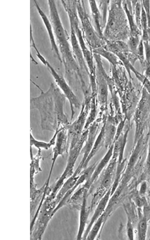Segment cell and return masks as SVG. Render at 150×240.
<instances>
[{"label":"cell","mask_w":150,"mask_h":240,"mask_svg":"<svg viewBox=\"0 0 150 240\" xmlns=\"http://www.w3.org/2000/svg\"><path fill=\"white\" fill-rule=\"evenodd\" d=\"M86 116V112H82L73 123L65 126L67 130L69 150L77 143L84 131Z\"/></svg>","instance_id":"8"},{"label":"cell","mask_w":150,"mask_h":240,"mask_svg":"<svg viewBox=\"0 0 150 240\" xmlns=\"http://www.w3.org/2000/svg\"><path fill=\"white\" fill-rule=\"evenodd\" d=\"M34 5L45 26L49 36L51 49L55 56L61 63L62 61L57 46L52 28L49 20L36 0L34 1Z\"/></svg>","instance_id":"12"},{"label":"cell","mask_w":150,"mask_h":240,"mask_svg":"<svg viewBox=\"0 0 150 240\" xmlns=\"http://www.w3.org/2000/svg\"><path fill=\"white\" fill-rule=\"evenodd\" d=\"M141 38L140 36L130 35L128 39L127 43L129 50L136 54V52Z\"/></svg>","instance_id":"30"},{"label":"cell","mask_w":150,"mask_h":240,"mask_svg":"<svg viewBox=\"0 0 150 240\" xmlns=\"http://www.w3.org/2000/svg\"><path fill=\"white\" fill-rule=\"evenodd\" d=\"M138 141L127 164L126 171H127L130 170L135 166L139 158L142 148V139H140Z\"/></svg>","instance_id":"26"},{"label":"cell","mask_w":150,"mask_h":240,"mask_svg":"<svg viewBox=\"0 0 150 240\" xmlns=\"http://www.w3.org/2000/svg\"><path fill=\"white\" fill-rule=\"evenodd\" d=\"M49 11V20L54 34L62 63L66 70L76 68L78 64L72 51L70 38L64 28L57 9L55 1H48Z\"/></svg>","instance_id":"2"},{"label":"cell","mask_w":150,"mask_h":240,"mask_svg":"<svg viewBox=\"0 0 150 240\" xmlns=\"http://www.w3.org/2000/svg\"><path fill=\"white\" fill-rule=\"evenodd\" d=\"M145 10L148 22V29H150V1H141Z\"/></svg>","instance_id":"32"},{"label":"cell","mask_w":150,"mask_h":240,"mask_svg":"<svg viewBox=\"0 0 150 240\" xmlns=\"http://www.w3.org/2000/svg\"><path fill=\"white\" fill-rule=\"evenodd\" d=\"M141 1H136L134 10V20L136 24L141 30Z\"/></svg>","instance_id":"29"},{"label":"cell","mask_w":150,"mask_h":240,"mask_svg":"<svg viewBox=\"0 0 150 240\" xmlns=\"http://www.w3.org/2000/svg\"><path fill=\"white\" fill-rule=\"evenodd\" d=\"M128 26L122 1H110L107 19L103 32L105 40L124 41L126 39H128L130 36Z\"/></svg>","instance_id":"3"},{"label":"cell","mask_w":150,"mask_h":240,"mask_svg":"<svg viewBox=\"0 0 150 240\" xmlns=\"http://www.w3.org/2000/svg\"><path fill=\"white\" fill-rule=\"evenodd\" d=\"M146 163V165L148 167H150V141L148 145Z\"/></svg>","instance_id":"36"},{"label":"cell","mask_w":150,"mask_h":240,"mask_svg":"<svg viewBox=\"0 0 150 240\" xmlns=\"http://www.w3.org/2000/svg\"><path fill=\"white\" fill-rule=\"evenodd\" d=\"M68 15L70 29L74 32L86 63L92 64L94 60L93 53L88 47L84 39L78 15L75 0H66L62 4Z\"/></svg>","instance_id":"5"},{"label":"cell","mask_w":150,"mask_h":240,"mask_svg":"<svg viewBox=\"0 0 150 240\" xmlns=\"http://www.w3.org/2000/svg\"><path fill=\"white\" fill-rule=\"evenodd\" d=\"M127 235L130 239H133V232L132 230L130 227L128 228L127 230Z\"/></svg>","instance_id":"38"},{"label":"cell","mask_w":150,"mask_h":240,"mask_svg":"<svg viewBox=\"0 0 150 240\" xmlns=\"http://www.w3.org/2000/svg\"><path fill=\"white\" fill-rule=\"evenodd\" d=\"M130 130L128 127L113 143L112 159H116L120 163L123 160L124 152Z\"/></svg>","instance_id":"19"},{"label":"cell","mask_w":150,"mask_h":240,"mask_svg":"<svg viewBox=\"0 0 150 240\" xmlns=\"http://www.w3.org/2000/svg\"><path fill=\"white\" fill-rule=\"evenodd\" d=\"M118 164L117 159H111L99 178V185L108 190L111 188L113 180V174Z\"/></svg>","instance_id":"16"},{"label":"cell","mask_w":150,"mask_h":240,"mask_svg":"<svg viewBox=\"0 0 150 240\" xmlns=\"http://www.w3.org/2000/svg\"><path fill=\"white\" fill-rule=\"evenodd\" d=\"M49 182L46 181L40 188L38 189L34 183L30 184V216L33 219L41 203Z\"/></svg>","instance_id":"11"},{"label":"cell","mask_w":150,"mask_h":240,"mask_svg":"<svg viewBox=\"0 0 150 240\" xmlns=\"http://www.w3.org/2000/svg\"><path fill=\"white\" fill-rule=\"evenodd\" d=\"M142 202L141 200L139 199H137L136 201L137 204L138 206H141L142 204Z\"/></svg>","instance_id":"39"},{"label":"cell","mask_w":150,"mask_h":240,"mask_svg":"<svg viewBox=\"0 0 150 240\" xmlns=\"http://www.w3.org/2000/svg\"><path fill=\"white\" fill-rule=\"evenodd\" d=\"M104 145L108 149L113 145L116 136V127L115 124L106 119H104Z\"/></svg>","instance_id":"21"},{"label":"cell","mask_w":150,"mask_h":240,"mask_svg":"<svg viewBox=\"0 0 150 240\" xmlns=\"http://www.w3.org/2000/svg\"><path fill=\"white\" fill-rule=\"evenodd\" d=\"M122 5L125 13L129 28L130 35L141 37V30L137 26L134 16V9L131 1H122Z\"/></svg>","instance_id":"20"},{"label":"cell","mask_w":150,"mask_h":240,"mask_svg":"<svg viewBox=\"0 0 150 240\" xmlns=\"http://www.w3.org/2000/svg\"><path fill=\"white\" fill-rule=\"evenodd\" d=\"M69 151L67 130L65 126L59 128L53 149V156L49 174H52L54 166L57 158L60 156H63L68 153Z\"/></svg>","instance_id":"10"},{"label":"cell","mask_w":150,"mask_h":240,"mask_svg":"<svg viewBox=\"0 0 150 240\" xmlns=\"http://www.w3.org/2000/svg\"><path fill=\"white\" fill-rule=\"evenodd\" d=\"M147 227V223L146 220L144 219L141 220L139 223L138 227V234L139 239H145Z\"/></svg>","instance_id":"31"},{"label":"cell","mask_w":150,"mask_h":240,"mask_svg":"<svg viewBox=\"0 0 150 240\" xmlns=\"http://www.w3.org/2000/svg\"><path fill=\"white\" fill-rule=\"evenodd\" d=\"M113 145L108 149L100 162L98 163L90 179L86 182L87 187L89 189L95 182L106 167L111 159L112 155Z\"/></svg>","instance_id":"15"},{"label":"cell","mask_w":150,"mask_h":240,"mask_svg":"<svg viewBox=\"0 0 150 240\" xmlns=\"http://www.w3.org/2000/svg\"><path fill=\"white\" fill-rule=\"evenodd\" d=\"M70 38L73 53L80 69L88 72V69L83 52L74 32L71 29Z\"/></svg>","instance_id":"17"},{"label":"cell","mask_w":150,"mask_h":240,"mask_svg":"<svg viewBox=\"0 0 150 240\" xmlns=\"http://www.w3.org/2000/svg\"><path fill=\"white\" fill-rule=\"evenodd\" d=\"M150 115V95L143 88L141 98L134 115L136 126L135 134H140L142 126Z\"/></svg>","instance_id":"7"},{"label":"cell","mask_w":150,"mask_h":240,"mask_svg":"<svg viewBox=\"0 0 150 240\" xmlns=\"http://www.w3.org/2000/svg\"><path fill=\"white\" fill-rule=\"evenodd\" d=\"M125 119L121 121L118 127L116 128V136L114 142L116 140L123 132V130L124 128Z\"/></svg>","instance_id":"34"},{"label":"cell","mask_w":150,"mask_h":240,"mask_svg":"<svg viewBox=\"0 0 150 240\" xmlns=\"http://www.w3.org/2000/svg\"><path fill=\"white\" fill-rule=\"evenodd\" d=\"M88 189L83 184L82 186L76 189L73 193L67 203L73 204L82 202L85 192Z\"/></svg>","instance_id":"28"},{"label":"cell","mask_w":150,"mask_h":240,"mask_svg":"<svg viewBox=\"0 0 150 240\" xmlns=\"http://www.w3.org/2000/svg\"><path fill=\"white\" fill-rule=\"evenodd\" d=\"M93 53L97 54L101 57L106 59L112 65V67H116L123 65L118 57L112 52L106 49L104 47H101L92 51Z\"/></svg>","instance_id":"23"},{"label":"cell","mask_w":150,"mask_h":240,"mask_svg":"<svg viewBox=\"0 0 150 240\" xmlns=\"http://www.w3.org/2000/svg\"><path fill=\"white\" fill-rule=\"evenodd\" d=\"M42 63L47 67L55 83L68 100L72 111L71 118L72 119L74 114V106L79 108L80 106L79 101L74 94L64 78L58 74L45 58L42 61Z\"/></svg>","instance_id":"6"},{"label":"cell","mask_w":150,"mask_h":240,"mask_svg":"<svg viewBox=\"0 0 150 240\" xmlns=\"http://www.w3.org/2000/svg\"><path fill=\"white\" fill-rule=\"evenodd\" d=\"M88 190L86 191L84 194L80 207L79 224L76 237L77 240L83 238L90 212L89 208H88L87 207Z\"/></svg>","instance_id":"13"},{"label":"cell","mask_w":150,"mask_h":240,"mask_svg":"<svg viewBox=\"0 0 150 240\" xmlns=\"http://www.w3.org/2000/svg\"><path fill=\"white\" fill-rule=\"evenodd\" d=\"M59 128L57 130L52 139L48 142H46L36 140L33 136L31 132L30 133V145L34 146L38 149H41L47 150L53 145H55L57 134Z\"/></svg>","instance_id":"25"},{"label":"cell","mask_w":150,"mask_h":240,"mask_svg":"<svg viewBox=\"0 0 150 240\" xmlns=\"http://www.w3.org/2000/svg\"><path fill=\"white\" fill-rule=\"evenodd\" d=\"M91 12V21L95 30L101 37H103V32L105 27L102 18L96 1H88Z\"/></svg>","instance_id":"18"},{"label":"cell","mask_w":150,"mask_h":240,"mask_svg":"<svg viewBox=\"0 0 150 240\" xmlns=\"http://www.w3.org/2000/svg\"><path fill=\"white\" fill-rule=\"evenodd\" d=\"M111 188L98 204L95 208L93 215L90 222L87 226L83 237L85 239L91 227L96 220L104 213L111 196Z\"/></svg>","instance_id":"14"},{"label":"cell","mask_w":150,"mask_h":240,"mask_svg":"<svg viewBox=\"0 0 150 240\" xmlns=\"http://www.w3.org/2000/svg\"><path fill=\"white\" fill-rule=\"evenodd\" d=\"M144 46L143 40L141 39L140 44L137 48L136 54L141 62L143 63L144 61Z\"/></svg>","instance_id":"33"},{"label":"cell","mask_w":150,"mask_h":240,"mask_svg":"<svg viewBox=\"0 0 150 240\" xmlns=\"http://www.w3.org/2000/svg\"><path fill=\"white\" fill-rule=\"evenodd\" d=\"M104 124L95 140L92 151L84 164L83 170L87 167L89 161L94 157L96 153L103 145H104Z\"/></svg>","instance_id":"22"},{"label":"cell","mask_w":150,"mask_h":240,"mask_svg":"<svg viewBox=\"0 0 150 240\" xmlns=\"http://www.w3.org/2000/svg\"><path fill=\"white\" fill-rule=\"evenodd\" d=\"M99 122H94L89 127L87 139L82 148L81 153L83 155L82 159L75 171L80 174L83 170V166L92 149L95 140L98 134Z\"/></svg>","instance_id":"9"},{"label":"cell","mask_w":150,"mask_h":240,"mask_svg":"<svg viewBox=\"0 0 150 240\" xmlns=\"http://www.w3.org/2000/svg\"><path fill=\"white\" fill-rule=\"evenodd\" d=\"M105 223L104 213L93 224L85 239L93 240L95 239L98 236H99Z\"/></svg>","instance_id":"24"},{"label":"cell","mask_w":150,"mask_h":240,"mask_svg":"<svg viewBox=\"0 0 150 240\" xmlns=\"http://www.w3.org/2000/svg\"><path fill=\"white\" fill-rule=\"evenodd\" d=\"M143 63L145 66V76L150 81V58L145 60Z\"/></svg>","instance_id":"35"},{"label":"cell","mask_w":150,"mask_h":240,"mask_svg":"<svg viewBox=\"0 0 150 240\" xmlns=\"http://www.w3.org/2000/svg\"><path fill=\"white\" fill-rule=\"evenodd\" d=\"M76 5L83 35L88 47L92 52L93 50L104 47L106 41L95 30L86 11L84 1L76 0Z\"/></svg>","instance_id":"4"},{"label":"cell","mask_w":150,"mask_h":240,"mask_svg":"<svg viewBox=\"0 0 150 240\" xmlns=\"http://www.w3.org/2000/svg\"><path fill=\"white\" fill-rule=\"evenodd\" d=\"M146 184L145 182H143L140 187V193L141 194H143L146 192Z\"/></svg>","instance_id":"37"},{"label":"cell","mask_w":150,"mask_h":240,"mask_svg":"<svg viewBox=\"0 0 150 240\" xmlns=\"http://www.w3.org/2000/svg\"><path fill=\"white\" fill-rule=\"evenodd\" d=\"M32 82L40 93L38 96L31 98L30 109H36L39 112L42 130L55 132L60 127L68 124L64 110L66 98L56 84L51 83L48 89L44 92Z\"/></svg>","instance_id":"1"},{"label":"cell","mask_w":150,"mask_h":240,"mask_svg":"<svg viewBox=\"0 0 150 240\" xmlns=\"http://www.w3.org/2000/svg\"><path fill=\"white\" fill-rule=\"evenodd\" d=\"M108 190L100 185L97 188L92 199L91 205L89 208L90 212L93 211Z\"/></svg>","instance_id":"27"}]
</instances>
